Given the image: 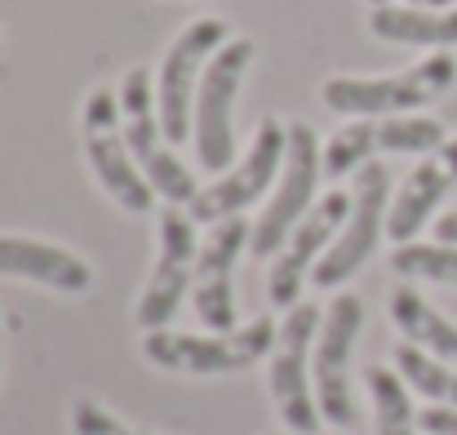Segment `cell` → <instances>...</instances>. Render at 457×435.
Returning a JSON list of instances; mask_svg holds the SVG:
<instances>
[{"instance_id":"6da1fadb","label":"cell","mask_w":457,"mask_h":435,"mask_svg":"<svg viewBox=\"0 0 457 435\" xmlns=\"http://www.w3.org/2000/svg\"><path fill=\"white\" fill-rule=\"evenodd\" d=\"M457 80V58L436 49L431 58H422L409 71L395 76H333L324 80L320 98L328 112L342 116H409L427 103H436L440 94H449Z\"/></svg>"},{"instance_id":"7a4b0ae2","label":"cell","mask_w":457,"mask_h":435,"mask_svg":"<svg viewBox=\"0 0 457 435\" xmlns=\"http://www.w3.org/2000/svg\"><path fill=\"white\" fill-rule=\"evenodd\" d=\"M280 324L271 315L249 320L245 329L231 333H173V329H152L143 333V356L152 360L155 369L169 373H240L249 364H258L267 351H276Z\"/></svg>"},{"instance_id":"3957f363","label":"cell","mask_w":457,"mask_h":435,"mask_svg":"<svg viewBox=\"0 0 457 435\" xmlns=\"http://www.w3.org/2000/svg\"><path fill=\"white\" fill-rule=\"evenodd\" d=\"M258 45L245 36H231L204 67L200 89H195V116H191V138H195V155L204 169L222 173L236 160V94L240 80L253 63Z\"/></svg>"},{"instance_id":"277c9868","label":"cell","mask_w":457,"mask_h":435,"mask_svg":"<svg viewBox=\"0 0 457 435\" xmlns=\"http://www.w3.org/2000/svg\"><path fill=\"white\" fill-rule=\"evenodd\" d=\"M364 329V302L355 293H337L320 320L315 351H311V378H315V405L328 427L351 431L360 422L355 391H351V351Z\"/></svg>"},{"instance_id":"5b68a950","label":"cell","mask_w":457,"mask_h":435,"mask_svg":"<svg viewBox=\"0 0 457 435\" xmlns=\"http://www.w3.org/2000/svg\"><path fill=\"white\" fill-rule=\"evenodd\" d=\"M120 116H125L129 151H134L138 169L147 173V182L155 187V196H164L169 205H182L187 209L200 196V187H195V173L173 155V143L160 130V112H155L152 71L147 67H134L120 80Z\"/></svg>"},{"instance_id":"8992f818","label":"cell","mask_w":457,"mask_h":435,"mask_svg":"<svg viewBox=\"0 0 457 435\" xmlns=\"http://www.w3.org/2000/svg\"><path fill=\"white\" fill-rule=\"evenodd\" d=\"M324 311L315 302L289 306L276 351H271V396H276V414L294 435H315L324 414L315 405V378H311V351H315V333H320Z\"/></svg>"},{"instance_id":"52a82bcc","label":"cell","mask_w":457,"mask_h":435,"mask_svg":"<svg viewBox=\"0 0 457 435\" xmlns=\"http://www.w3.org/2000/svg\"><path fill=\"white\" fill-rule=\"evenodd\" d=\"M227 40H231V31H227L222 18H195L169 45V54L160 63V80H155V112H160V130H164L169 143H187L200 76Z\"/></svg>"},{"instance_id":"ba28073f","label":"cell","mask_w":457,"mask_h":435,"mask_svg":"<svg viewBox=\"0 0 457 435\" xmlns=\"http://www.w3.org/2000/svg\"><path fill=\"white\" fill-rule=\"evenodd\" d=\"M386 213H391V169L369 160L355 178L351 191V213L337 231V240L328 245V254L320 258V267L311 272L315 289H342L378 249L382 231H386Z\"/></svg>"},{"instance_id":"9c48e42d","label":"cell","mask_w":457,"mask_h":435,"mask_svg":"<svg viewBox=\"0 0 457 435\" xmlns=\"http://www.w3.org/2000/svg\"><path fill=\"white\" fill-rule=\"evenodd\" d=\"M324 178V146L315 138L311 125H294L289 130V151H285V169L280 182L271 191V205L258 213L249 249L253 258H276L285 249V240L294 236V227L303 222L315 205V187Z\"/></svg>"},{"instance_id":"30bf717a","label":"cell","mask_w":457,"mask_h":435,"mask_svg":"<svg viewBox=\"0 0 457 435\" xmlns=\"http://www.w3.org/2000/svg\"><path fill=\"white\" fill-rule=\"evenodd\" d=\"M120 107H116V89H94L89 103H85V155L103 182V191L129 209V213H147L152 209L155 187L147 182V173L138 169L134 151H129V138H125V125L116 121Z\"/></svg>"},{"instance_id":"8fae6325","label":"cell","mask_w":457,"mask_h":435,"mask_svg":"<svg viewBox=\"0 0 457 435\" xmlns=\"http://www.w3.org/2000/svg\"><path fill=\"white\" fill-rule=\"evenodd\" d=\"M285 151H289V130L280 121H262L249 151L240 155V164H231L213 187H200V196L187 205V213L195 222H227V218H240L249 205H258V196L280 178L285 169Z\"/></svg>"},{"instance_id":"7c38bea8","label":"cell","mask_w":457,"mask_h":435,"mask_svg":"<svg viewBox=\"0 0 457 435\" xmlns=\"http://www.w3.org/2000/svg\"><path fill=\"white\" fill-rule=\"evenodd\" d=\"M449 143L445 125L431 116H382V121H355L337 130L324 146V178H342L351 169H364L373 155H431Z\"/></svg>"},{"instance_id":"4fadbf2b","label":"cell","mask_w":457,"mask_h":435,"mask_svg":"<svg viewBox=\"0 0 457 435\" xmlns=\"http://www.w3.org/2000/svg\"><path fill=\"white\" fill-rule=\"evenodd\" d=\"M195 258H200V240H195V218L182 205H164L160 209V254H155L152 280L138 297V324L143 333L169 329V320L178 315L187 285H195Z\"/></svg>"},{"instance_id":"5bb4252c","label":"cell","mask_w":457,"mask_h":435,"mask_svg":"<svg viewBox=\"0 0 457 435\" xmlns=\"http://www.w3.org/2000/svg\"><path fill=\"white\" fill-rule=\"evenodd\" d=\"M346 213H351V196H346V191H328V196H320V200L311 205V213L294 227V236L285 240V249L276 254L271 276H267V293H271L276 306H285V311L298 306L306 276L320 267V258H324L328 245L337 240Z\"/></svg>"},{"instance_id":"9a60e30c","label":"cell","mask_w":457,"mask_h":435,"mask_svg":"<svg viewBox=\"0 0 457 435\" xmlns=\"http://www.w3.org/2000/svg\"><path fill=\"white\" fill-rule=\"evenodd\" d=\"M253 227L245 218H227L209 231L195 258V315L209 333H231L236 329V263L249 245Z\"/></svg>"},{"instance_id":"2e32d148","label":"cell","mask_w":457,"mask_h":435,"mask_svg":"<svg viewBox=\"0 0 457 435\" xmlns=\"http://www.w3.org/2000/svg\"><path fill=\"white\" fill-rule=\"evenodd\" d=\"M457 187V138H449L445 146H436L395 191L391 213H386V236L395 245H413V236L431 222L436 205Z\"/></svg>"},{"instance_id":"e0dca14e","label":"cell","mask_w":457,"mask_h":435,"mask_svg":"<svg viewBox=\"0 0 457 435\" xmlns=\"http://www.w3.org/2000/svg\"><path fill=\"white\" fill-rule=\"evenodd\" d=\"M0 276L36 280L58 293H85L94 285V272L85 258H76L62 245L31 240V236H0Z\"/></svg>"},{"instance_id":"ac0fdd59","label":"cell","mask_w":457,"mask_h":435,"mask_svg":"<svg viewBox=\"0 0 457 435\" xmlns=\"http://www.w3.org/2000/svg\"><path fill=\"white\" fill-rule=\"evenodd\" d=\"M386 311H391V324L404 333V342L422 347L427 356H436L445 364H457V324L445 320L413 285H395L386 297Z\"/></svg>"},{"instance_id":"d6986e66","label":"cell","mask_w":457,"mask_h":435,"mask_svg":"<svg viewBox=\"0 0 457 435\" xmlns=\"http://www.w3.org/2000/svg\"><path fill=\"white\" fill-rule=\"evenodd\" d=\"M373 36L386 45H422L445 49L457 45V9H427V4H378L369 18Z\"/></svg>"},{"instance_id":"ffe728a7","label":"cell","mask_w":457,"mask_h":435,"mask_svg":"<svg viewBox=\"0 0 457 435\" xmlns=\"http://www.w3.org/2000/svg\"><path fill=\"white\" fill-rule=\"evenodd\" d=\"M395 373H400L418 396H427L431 405L457 409V364H445V360L427 356V351L413 347V342H400V347H395Z\"/></svg>"},{"instance_id":"44dd1931","label":"cell","mask_w":457,"mask_h":435,"mask_svg":"<svg viewBox=\"0 0 457 435\" xmlns=\"http://www.w3.org/2000/svg\"><path fill=\"white\" fill-rule=\"evenodd\" d=\"M369 396H373V418H378V435H418V414L409 400V382L395 369L373 364L364 373Z\"/></svg>"},{"instance_id":"7402d4cb","label":"cell","mask_w":457,"mask_h":435,"mask_svg":"<svg viewBox=\"0 0 457 435\" xmlns=\"http://www.w3.org/2000/svg\"><path fill=\"white\" fill-rule=\"evenodd\" d=\"M391 272L404 280H431V285H449L457 289V245H395L391 254Z\"/></svg>"},{"instance_id":"603a6c76","label":"cell","mask_w":457,"mask_h":435,"mask_svg":"<svg viewBox=\"0 0 457 435\" xmlns=\"http://www.w3.org/2000/svg\"><path fill=\"white\" fill-rule=\"evenodd\" d=\"M71 431L76 435H147V431H138V427H129V422H120L98 400H76L71 405Z\"/></svg>"},{"instance_id":"cb8c5ba5","label":"cell","mask_w":457,"mask_h":435,"mask_svg":"<svg viewBox=\"0 0 457 435\" xmlns=\"http://www.w3.org/2000/svg\"><path fill=\"white\" fill-rule=\"evenodd\" d=\"M418 427L427 435H457V409H449V405H431V409L418 414Z\"/></svg>"},{"instance_id":"d4e9b609","label":"cell","mask_w":457,"mask_h":435,"mask_svg":"<svg viewBox=\"0 0 457 435\" xmlns=\"http://www.w3.org/2000/svg\"><path fill=\"white\" fill-rule=\"evenodd\" d=\"M436 240H445V245H457V209H449L440 222H436Z\"/></svg>"},{"instance_id":"484cf974","label":"cell","mask_w":457,"mask_h":435,"mask_svg":"<svg viewBox=\"0 0 457 435\" xmlns=\"http://www.w3.org/2000/svg\"><path fill=\"white\" fill-rule=\"evenodd\" d=\"M427 9H457V0H422Z\"/></svg>"},{"instance_id":"4316f807","label":"cell","mask_w":457,"mask_h":435,"mask_svg":"<svg viewBox=\"0 0 457 435\" xmlns=\"http://www.w3.org/2000/svg\"><path fill=\"white\" fill-rule=\"evenodd\" d=\"M369 4H373V9H378V4H391V0H369Z\"/></svg>"},{"instance_id":"83f0119b","label":"cell","mask_w":457,"mask_h":435,"mask_svg":"<svg viewBox=\"0 0 457 435\" xmlns=\"http://www.w3.org/2000/svg\"><path fill=\"white\" fill-rule=\"evenodd\" d=\"M276 435H280V431H276Z\"/></svg>"}]
</instances>
